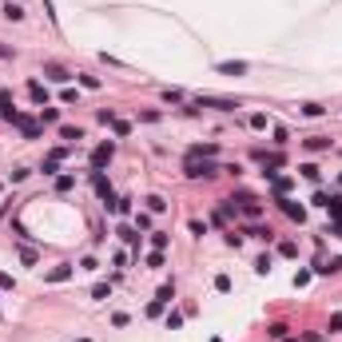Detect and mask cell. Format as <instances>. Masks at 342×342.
Returning <instances> with one entry per match:
<instances>
[{
    "instance_id": "cell-1",
    "label": "cell",
    "mask_w": 342,
    "mask_h": 342,
    "mask_svg": "<svg viewBox=\"0 0 342 342\" xmlns=\"http://www.w3.org/2000/svg\"><path fill=\"white\" fill-rule=\"evenodd\" d=\"M183 175H187V179H215V175H219V167L211 164V159H203V155H195V151H191V159H187V167H183Z\"/></svg>"
},
{
    "instance_id": "cell-2",
    "label": "cell",
    "mask_w": 342,
    "mask_h": 342,
    "mask_svg": "<svg viewBox=\"0 0 342 342\" xmlns=\"http://www.w3.org/2000/svg\"><path fill=\"white\" fill-rule=\"evenodd\" d=\"M112 155H116V143H100L92 151V171H104V164H112Z\"/></svg>"
},
{
    "instance_id": "cell-3",
    "label": "cell",
    "mask_w": 342,
    "mask_h": 342,
    "mask_svg": "<svg viewBox=\"0 0 342 342\" xmlns=\"http://www.w3.org/2000/svg\"><path fill=\"white\" fill-rule=\"evenodd\" d=\"M195 104L199 107H215V112H235V100H223V96H199V100H195Z\"/></svg>"
},
{
    "instance_id": "cell-4",
    "label": "cell",
    "mask_w": 342,
    "mask_h": 342,
    "mask_svg": "<svg viewBox=\"0 0 342 342\" xmlns=\"http://www.w3.org/2000/svg\"><path fill=\"white\" fill-rule=\"evenodd\" d=\"M100 123H107V128H112L116 135H128V132H132V123H128V119H119L116 112H107V107L100 112Z\"/></svg>"
},
{
    "instance_id": "cell-5",
    "label": "cell",
    "mask_w": 342,
    "mask_h": 342,
    "mask_svg": "<svg viewBox=\"0 0 342 342\" xmlns=\"http://www.w3.org/2000/svg\"><path fill=\"white\" fill-rule=\"evenodd\" d=\"M44 76H48V80H56V84H68V80H76V72H68L64 64H52V60L44 64Z\"/></svg>"
},
{
    "instance_id": "cell-6",
    "label": "cell",
    "mask_w": 342,
    "mask_h": 342,
    "mask_svg": "<svg viewBox=\"0 0 342 342\" xmlns=\"http://www.w3.org/2000/svg\"><path fill=\"white\" fill-rule=\"evenodd\" d=\"M64 279H72V263H60L44 275V283H64Z\"/></svg>"
},
{
    "instance_id": "cell-7",
    "label": "cell",
    "mask_w": 342,
    "mask_h": 342,
    "mask_svg": "<svg viewBox=\"0 0 342 342\" xmlns=\"http://www.w3.org/2000/svg\"><path fill=\"white\" fill-rule=\"evenodd\" d=\"M279 207H283L286 215H291V219H298V223H302V219H307V207H298L295 199H279Z\"/></svg>"
},
{
    "instance_id": "cell-8",
    "label": "cell",
    "mask_w": 342,
    "mask_h": 342,
    "mask_svg": "<svg viewBox=\"0 0 342 342\" xmlns=\"http://www.w3.org/2000/svg\"><path fill=\"white\" fill-rule=\"evenodd\" d=\"M28 96H32V100H36L40 107H48V88L40 84V80H32V84H28Z\"/></svg>"
},
{
    "instance_id": "cell-9",
    "label": "cell",
    "mask_w": 342,
    "mask_h": 342,
    "mask_svg": "<svg viewBox=\"0 0 342 342\" xmlns=\"http://www.w3.org/2000/svg\"><path fill=\"white\" fill-rule=\"evenodd\" d=\"M215 72H223V76H243V72H247V64H243V60H227V64H219V68H215Z\"/></svg>"
},
{
    "instance_id": "cell-10",
    "label": "cell",
    "mask_w": 342,
    "mask_h": 342,
    "mask_svg": "<svg viewBox=\"0 0 342 342\" xmlns=\"http://www.w3.org/2000/svg\"><path fill=\"white\" fill-rule=\"evenodd\" d=\"M271 183H275V195H279V199H286V191L295 187V179H286V175H275Z\"/></svg>"
},
{
    "instance_id": "cell-11",
    "label": "cell",
    "mask_w": 342,
    "mask_h": 342,
    "mask_svg": "<svg viewBox=\"0 0 342 342\" xmlns=\"http://www.w3.org/2000/svg\"><path fill=\"white\" fill-rule=\"evenodd\" d=\"M60 139L76 143V139H84V132H80V128H72V123H64V128H60Z\"/></svg>"
},
{
    "instance_id": "cell-12",
    "label": "cell",
    "mask_w": 342,
    "mask_h": 342,
    "mask_svg": "<svg viewBox=\"0 0 342 342\" xmlns=\"http://www.w3.org/2000/svg\"><path fill=\"white\" fill-rule=\"evenodd\" d=\"M76 80H80V84H84L88 92H96V88H100V76H92V72H76Z\"/></svg>"
},
{
    "instance_id": "cell-13",
    "label": "cell",
    "mask_w": 342,
    "mask_h": 342,
    "mask_svg": "<svg viewBox=\"0 0 342 342\" xmlns=\"http://www.w3.org/2000/svg\"><path fill=\"white\" fill-rule=\"evenodd\" d=\"M327 148H330L327 135H311V139H307V151H327Z\"/></svg>"
},
{
    "instance_id": "cell-14",
    "label": "cell",
    "mask_w": 342,
    "mask_h": 342,
    "mask_svg": "<svg viewBox=\"0 0 342 342\" xmlns=\"http://www.w3.org/2000/svg\"><path fill=\"white\" fill-rule=\"evenodd\" d=\"M148 211L164 215V211H167V199H164V195H148Z\"/></svg>"
},
{
    "instance_id": "cell-15",
    "label": "cell",
    "mask_w": 342,
    "mask_h": 342,
    "mask_svg": "<svg viewBox=\"0 0 342 342\" xmlns=\"http://www.w3.org/2000/svg\"><path fill=\"white\" fill-rule=\"evenodd\" d=\"M171 298H175V283H164V286H159V295H155V302H164V307H167Z\"/></svg>"
},
{
    "instance_id": "cell-16",
    "label": "cell",
    "mask_w": 342,
    "mask_h": 342,
    "mask_svg": "<svg viewBox=\"0 0 342 342\" xmlns=\"http://www.w3.org/2000/svg\"><path fill=\"white\" fill-rule=\"evenodd\" d=\"M4 20H24V8H20V4H12V0H8V4H4Z\"/></svg>"
},
{
    "instance_id": "cell-17",
    "label": "cell",
    "mask_w": 342,
    "mask_h": 342,
    "mask_svg": "<svg viewBox=\"0 0 342 342\" xmlns=\"http://www.w3.org/2000/svg\"><path fill=\"white\" fill-rule=\"evenodd\" d=\"M298 171H302V179H311V183H318V179H322V171H318L314 164H302Z\"/></svg>"
},
{
    "instance_id": "cell-18",
    "label": "cell",
    "mask_w": 342,
    "mask_h": 342,
    "mask_svg": "<svg viewBox=\"0 0 342 342\" xmlns=\"http://www.w3.org/2000/svg\"><path fill=\"white\" fill-rule=\"evenodd\" d=\"M56 119H60L56 107H40V123H56Z\"/></svg>"
},
{
    "instance_id": "cell-19",
    "label": "cell",
    "mask_w": 342,
    "mask_h": 342,
    "mask_svg": "<svg viewBox=\"0 0 342 342\" xmlns=\"http://www.w3.org/2000/svg\"><path fill=\"white\" fill-rule=\"evenodd\" d=\"M60 100H64V104H80V92H76V88H64V92H60Z\"/></svg>"
},
{
    "instance_id": "cell-20",
    "label": "cell",
    "mask_w": 342,
    "mask_h": 342,
    "mask_svg": "<svg viewBox=\"0 0 342 342\" xmlns=\"http://www.w3.org/2000/svg\"><path fill=\"white\" fill-rule=\"evenodd\" d=\"M151 247H155V251H164V247H167V235H164V231H151Z\"/></svg>"
},
{
    "instance_id": "cell-21",
    "label": "cell",
    "mask_w": 342,
    "mask_h": 342,
    "mask_svg": "<svg viewBox=\"0 0 342 342\" xmlns=\"http://www.w3.org/2000/svg\"><path fill=\"white\" fill-rule=\"evenodd\" d=\"M271 338H286V322H271Z\"/></svg>"
},
{
    "instance_id": "cell-22",
    "label": "cell",
    "mask_w": 342,
    "mask_h": 342,
    "mask_svg": "<svg viewBox=\"0 0 342 342\" xmlns=\"http://www.w3.org/2000/svg\"><path fill=\"white\" fill-rule=\"evenodd\" d=\"M330 215H342V195H330V203H327Z\"/></svg>"
},
{
    "instance_id": "cell-23",
    "label": "cell",
    "mask_w": 342,
    "mask_h": 342,
    "mask_svg": "<svg viewBox=\"0 0 342 342\" xmlns=\"http://www.w3.org/2000/svg\"><path fill=\"white\" fill-rule=\"evenodd\" d=\"M251 128H255V132H263V128H267V116H263V112H255V116H251Z\"/></svg>"
},
{
    "instance_id": "cell-24",
    "label": "cell",
    "mask_w": 342,
    "mask_h": 342,
    "mask_svg": "<svg viewBox=\"0 0 342 342\" xmlns=\"http://www.w3.org/2000/svg\"><path fill=\"white\" fill-rule=\"evenodd\" d=\"M119 239H123V243H139V235H135L132 227H119Z\"/></svg>"
},
{
    "instance_id": "cell-25",
    "label": "cell",
    "mask_w": 342,
    "mask_h": 342,
    "mask_svg": "<svg viewBox=\"0 0 342 342\" xmlns=\"http://www.w3.org/2000/svg\"><path fill=\"white\" fill-rule=\"evenodd\" d=\"M255 271H259V275H267V271H271V255H259V263H255Z\"/></svg>"
},
{
    "instance_id": "cell-26",
    "label": "cell",
    "mask_w": 342,
    "mask_h": 342,
    "mask_svg": "<svg viewBox=\"0 0 342 342\" xmlns=\"http://www.w3.org/2000/svg\"><path fill=\"white\" fill-rule=\"evenodd\" d=\"M164 100H167V104H179V100H183V92H179V88H167Z\"/></svg>"
},
{
    "instance_id": "cell-27",
    "label": "cell",
    "mask_w": 342,
    "mask_h": 342,
    "mask_svg": "<svg viewBox=\"0 0 342 342\" xmlns=\"http://www.w3.org/2000/svg\"><path fill=\"white\" fill-rule=\"evenodd\" d=\"M107 295H112V286H107V283H96V291H92V298H107Z\"/></svg>"
},
{
    "instance_id": "cell-28",
    "label": "cell",
    "mask_w": 342,
    "mask_h": 342,
    "mask_svg": "<svg viewBox=\"0 0 342 342\" xmlns=\"http://www.w3.org/2000/svg\"><path fill=\"white\" fill-rule=\"evenodd\" d=\"M183 327V314H167V330H179Z\"/></svg>"
},
{
    "instance_id": "cell-29",
    "label": "cell",
    "mask_w": 342,
    "mask_h": 342,
    "mask_svg": "<svg viewBox=\"0 0 342 342\" xmlns=\"http://www.w3.org/2000/svg\"><path fill=\"white\" fill-rule=\"evenodd\" d=\"M302 116H322V104H302Z\"/></svg>"
},
{
    "instance_id": "cell-30",
    "label": "cell",
    "mask_w": 342,
    "mask_h": 342,
    "mask_svg": "<svg viewBox=\"0 0 342 342\" xmlns=\"http://www.w3.org/2000/svg\"><path fill=\"white\" fill-rule=\"evenodd\" d=\"M12 286H16V283H12V275H0V291H12Z\"/></svg>"
},
{
    "instance_id": "cell-31",
    "label": "cell",
    "mask_w": 342,
    "mask_h": 342,
    "mask_svg": "<svg viewBox=\"0 0 342 342\" xmlns=\"http://www.w3.org/2000/svg\"><path fill=\"white\" fill-rule=\"evenodd\" d=\"M12 56H16L12 48H8V44H0V60H12Z\"/></svg>"
},
{
    "instance_id": "cell-32",
    "label": "cell",
    "mask_w": 342,
    "mask_h": 342,
    "mask_svg": "<svg viewBox=\"0 0 342 342\" xmlns=\"http://www.w3.org/2000/svg\"><path fill=\"white\" fill-rule=\"evenodd\" d=\"M330 330H342V314H334V318H330Z\"/></svg>"
}]
</instances>
